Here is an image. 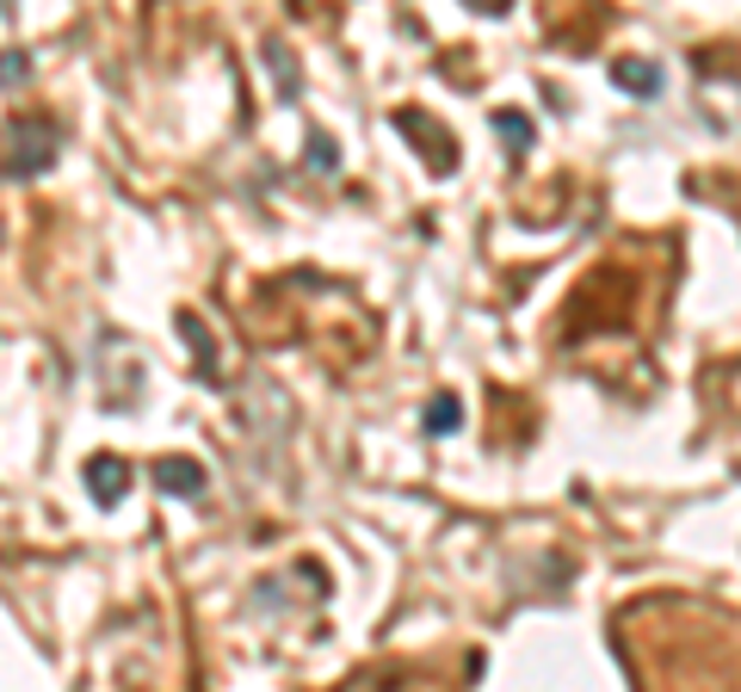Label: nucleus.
<instances>
[{"label": "nucleus", "instance_id": "nucleus-1", "mask_svg": "<svg viewBox=\"0 0 741 692\" xmlns=\"http://www.w3.org/2000/svg\"><path fill=\"white\" fill-rule=\"evenodd\" d=\"M56 155H63V130L50 118H25L7 137V180H37V173L56 167Z\"/></svg>", "mask_w": 741, "mask_h": 692}, {"label": "nucleus", "instance_id": "nucleus-2", "mask_svg": "<svg viewBox=\"0 0 741 692\" xmlns=\"http://www.w3.org/2000/svg\"><path fill=\"white\" fill-rule=\"evenodd\" d=\"M80 476H87V495H94L99 507H118L130 495V464L124 457H111V452H94Z\"/></svg>", "mask_w": 741, "mask_h": 692}, {"label": "nucleus", "instance_id": "nucleus-3", "mask_svg": "<svg viewBox=\"0 0 741 692\" xmlns=\"http://www.w3.org/2000/svg\"><path fill=\"white\" fill-rule=\"evenodd\" d=\"M155 488L161 495H179V501H198V495H205V464H198V457H161Z\"/></svg>", "mask_w": 741, "mask_h": 692}, {"label": "nucleus", "instance_id": "nucleus-4", "mask_svg": "<svg viewBox=\"0 0 741 692\" xmlns=\"http://www.w3.org/2000/svg\"><path fill=\"white\" fill-rule=\"evenodd\" d=\"M612 87H624V94H636V99H655L662 94V63H655V56H618Z\"/></svg>", "mask_w": 741, "mask_h": 692}, {"label": "nucleus", "instance_id": "nucleus-5", "mask_svg": "<svg viewBox=\"0 0 741 692\" xmlns=\"http://www.w3.org/2000/svg\"><path fill=\"white\" fill-rule=\"evenodd\" d=\"M174 328H179V334H186V340H192V353H198V371H205V378H210V371H217V359H210V353H217V340H210V334H205V322H198V315H192V310H179V315H174Z\"/></svg>", "mask_w": 741, "mask_h": 692}, {"label": "nucleus", "instance_id": "nucleus-6", "mask_svg": "<svg viewBox=\"0 0 741 692\" xmlns=\"http://www.w3.org/2000/svg\"><path fill=\"white\" fill-rule=\"evenodd\" d=\"M494 137H501L513 155H525L537 130H532V118H525V111H494Z\"/></svg>", "mask_w": 741, "mask_h": 692}, {"label": "nucleus", "instance_id": "nucleus-7", "mask_svg": "<svg viewBox=\"0 0 741 692\" xmlns=\"http://www.w3.org/2000/svg\"><path fill=\"white\" fill-rule=\"evenodd\" d=\"M458 421H464L458 396H433V409H426V433H451Z\"/></svg>", "mask_w": 741, "mask_h": 692}, {"label": "nucleus", "instance_id": "nucleus-8", "mask_svg": "<svg viewBox=\"0 0 741 692\" xmlns=\"http://www.w3.org/2000/svg\"><path fill=\"white\" fill-rule=\"evenodd\" d=\"M266 68L279 75L284 94H297V68H291V50H284V44H266Z\"/></svg>", "mask_w": 741, "mask_h": 692}, {"label": "nucleus", "instance_id": "nucleus-9", "mask_svg": "<svg viewBox=\"0 0 741 692\" xmlns=\"http://www.w3.org/2000/svg\"><path fill=\"white\" fill-rule=\"evenodd\" d=\"M309 167H316V173H334V167H340V149H334V137H322V130L309 137Z\"/></svg>", "mask_w": 741, "mask_h": 692}, {"label": "nucleus", "instance_id": "nucleus-10", "mask_svg": "<svg viewBox=\"0 0 741 692\" xmlns=\"http://www.w3.org/2000/svg\"><path fill=\"white\" fill-rule=\"evenodd\" d=\"M32 75V56H19V50H0V87H13V80Z\"/></svg>", "mask_w": 741, "mask_h": 692}]
</instances>
